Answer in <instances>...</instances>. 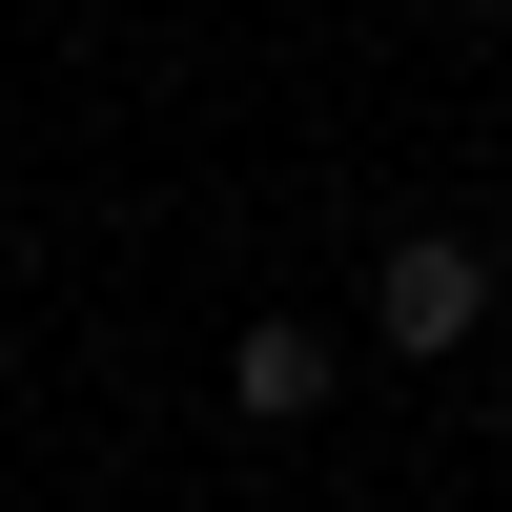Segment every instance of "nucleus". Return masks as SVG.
I'll list each match as a JSON object with an SVG mask.
<instances>
[{
    "label": "nucleus",
    "instance_id": "nucleus-3",
    "mask_svg": "<svg viewBox=\"0 0 512 512\" xmlns=\"http://www.w3.org/2000/svg\"><path fill=\"white\" fill-rule=\"evenodd\" d=\"M492 410H512V369H492Z\"/></svg>",
    "mask_w": 512,
    "mask_h": 512
},
{
    "label": "nucleus",
    "instance_id": "nucleus-4",
    "mask_svg": "<svg viewBox=\"0 0 512 512\" xmlns=\"http://www.w3.org/2000/svg\"><path fill=\"white\" fill-rule=\"evenodd\" d=\"M492 21H512V0H492Z\"/></svg>",
    "mask_w": 512,
    "mask_h": 512
},
{
    "label": "nucleus",
    "instance_id": "nucleus-2",
    "mask_svg": "<svg viewBox=\"0 0 512 512\" xmlns=\"http://www.w3.org/2000/svg\"><path fill=\"white\" fill-rule=\"evenodd\" d=\"M328 390H349V349H328L308 308H267V328H246V349H226V410H246V431H308Z\"/></svg>",
    "mask_w": 512,
    "mask_h": 512
},
{
    "label": "nucleus",
    "instance_id": "nucleus-1",
    "mask_svg": "<svg viewBox=\"0 0 512 512\" xmlns=\"http://www.w3.org/2000/svg\"><path fill=\"white\" fill-rule=\"evenodd\" d=\"M472 328H492V246H472V226H410L390 267H369V349H410V369H451Z\"/></svg>",
    "mask_w": 512,
    "mask_h": 512
}]
</instances>
